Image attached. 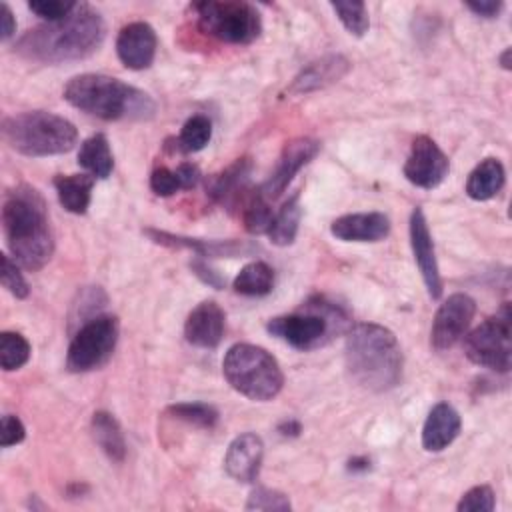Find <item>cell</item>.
<instances>
[{"label":"cell","instance_id":"6da1fadb","mask_svg":"<svg viewBox=\"0 0 512 512\" xmlns=\"http://www.w3.org/2000/svg\"><path fill=\"white\" fill-rule=\"evenodd\" d=\"M106 24L98 10L78 2L62 20L28 30L16 44V52L32 62L62 64L92 56L104 42Z\"/></svg>","mask_w":512,"mask_h":512},{"label":"cell","instance_id":"7a4b0ae2","mask_svg":"<svg viewBox=\"0 0 512 512\" xmlns=\"http://www.w3.org/2000/svg\"><path fill=\"white\" fill-rule=\"evenodd\" d=\"M2 226L14 260L36 272L48 264L54 252V238L44 198L30 186H16L2 204Z\"/></svg>","mask_w":512,"mask_h":512},{"label":"cell","instance_id":"3957f363","mask_svg":"<svg viewBox=\"0 0 512 512\" xmlns=\"http://www.w3.org/2000/svg\"><path fill=\"white\" fill-rule=\"evenodd\" d=\"M344 360L350 378L370 392H386L402 378V350L392 330L374 322L354 324L346 332Z\"/></svg>","mask_w":512,"mask_h":512},{"label":"cell","instance_id":"277c9868","mask_svg":"<svg viewBox=\"0 0 512 512\" xmlns=\"http://www.w3.org/2000/svg\"><path fill=\"white\" fill-rule=\"evenodd\" d=\"M64 100L102 120H150L156 102L144 90L106 74H80L64 86Z\"/></svg>","mask_w":512,"mask_h":512},{"label":"cell","instance_id":"5b68a950","mask_svg":"<svg viewBox=\"0 0 512 512\" xmlns=\"http://www.w3.org/2000/svg\"><path fill=\"white\" fill-rule=\"evenodd\" d=\"M4 142L24 156H54L70 152L78 142L76 126L64 116L30 110L2 120Z\"/></svg>","mask_w":512,"mask_h":512},{"label":"cell","instance_id":"8992f818","mask_svg":"<svg viewBox=\"0 0 512 512\" xmlns=\"http://www.w3.org/2000/svg\"><path fill=\"white\" fill-rule=\"evenodd\" d=\"M350 324L348 312L322 296L308 300L298 312L270 318L266 330L296 350H314L344 332Z\"/></svg>","mask_w":512,"mask_h":512},{"label":"cell","instance_id":"52a82bcc","mask_svg":"<svg viewBox=\"0 0 512 512\" xmlns=\"http://www.w3.org/2000/svg\"><path fill=\"white\" fill-rule=\"evenodd\" d=\"M222 374L238 394L258 402L276 398L284 386L278 360L268 350L248 342H238L226 350Z\"/></svg>","mask_w":512,"mask_h":512},{"label":"cell","instance_id":"ba28073f","mask_svg":"<svg viewBox=\"0 0 512 512\" xmlns=\"http://www.w3.org/2000/svg\"><path fill=\"white\" fill-rule=\"evenodd\" d=\"M198 28L226 44H250L262 32L260 12L238 0H204L192 4Z\"/></svg>","mask_w":512,"mask_h":512},{"label":"cell","instance_id":"9c48e42d","mask_svg":"<svg viewBox=\"0 0 512 512\" xmlns=\"http://www.w3.org/2000/svg\"><path fill=\"white\" fill-rule=\"evenodd\" d=\"M510 306L504 304L500 312L486 318L470 334H464V354L476 366L506 374L512 364L510 342Z\"/></svg>","mask_w":512,"mask_h":512},{"label":"cell","instance_id":"30bf717a","mask_svg":"<svg viewBox=\"0 0 512 512\" xmlns=\"http://www.w3.org/2000/svg\"><path fill=\"white\" fill-rule=\"evenodd\" d=\"M118 342V318L100 314L80 326L74 334L68 354L66 368L70 372H90L108 362Z\"/></svg>","mask_w":512,"mask_h":512},{"label":"cell","instance_id":"8fae6325","mask_svg":"<svg viewBox=\"0 0 512 512\" xmlns=\"http://www.w3.org/2000/svg\"><path fill=\"white\" fill-rule=\"evenodd\" d=\"M476 314V302L464 292H456L448 296L434 314L430 344L434 350L442 352L452 348L468 330L472 318Z\"/></svg>","mask_w":512,"mask_h":512},{"label":"cell","instance_id":"7c38bea8","mask_svg":"<svg viewBox=\"0 0 512 512\" xmlns=\"http://www.w3.org/2000/svg\"><path fill=\"white\" fill-rule=\"evenodd\" d=\"M450 162L430 136H416L404 164V176L418 188L432 190L448 176Z\"/></svg>","mask_w":512,"mask_h":512},{"label":"cell","instance_id":"4fadbf2b","mask_svg":"<svg viewBox=\"0 0 512 512\" xmlns=\"http://www.w3.org/2000/svg\"><path fill=\"white\" fill-rule=\"evenodd\" d=\"M320 152V142L314 140V138H308V136H300V138H294L290 142L284 144L282 148V154L276 162V168L274 172L270 174V178L260 186V194L266 198V200H274L278 198L286 188L288 184L292 182V178Z\"/></svg>","mask_w":512,"mask_h":512},{"label":"cell","instance_id":"5bb4252c","mask_svg":"<svg viewBox=\"0 0 512 512\" xmlns=\"http://www.w3.org/2000/svg\"><path fill=\"white\" fill-rule=\"evenodd\" d=\"M144 234L168 248H186L202 258H238V256H250L258 252V244L244 242V240H202V238H188L182 234H170L156 228H146Z\"/></svg>","mask_w":512,"mask_h":512},{"label":"cell","instance_id":"9a60e30c","mask_svg":"<svg viewBox=\"0 0 512 512\" xmlns=\"http://www.w3.org/2000/svg\"><path fill=\"white\" fill-rule=\"evenodd\" d=\"M410 246L424 286L428 290V296L432 300H438L442 296V278L438 270L432 234L422 208H414L410 214Z\"/></svg>","mask_w":512,"mask_h":512},{"label":"cell","instance_id":"2e32d148","mask_svg":"<svg viewBox=\"0 0 512 512\" xmlns=\"http://www.w3.org/2000/svg\"><path fill=\"white\" fill-rule=\"evenodd\" d=\"M158 38L148 22H130L116 36V54L128 70H146L156 56Z\"/></svg>","mask_w":512,"mask_h":512},{"label":"cell","instance_id":"e0dca14e","mask_svg":"<svg viewBox=\"0 0 512 512\" xmlns=\"http://www.w3.org/2000/svg\"><path fill=\"white\" fill-rule=\"evenodd\" d=\"M264 456V442L254 432L236 436L224 456V470L236 482H254L258 478Z\"/></svg>","mask_w":512,"mask_h":512},{"label":"cell","instance_id":"ac0fdd59","mask_svg":"<svg viewBox=\"0 0 512 512\" xmlns=\"http://www.w3.org/2000/svg\"><path fill=\"white\" fill-rule=\"evenodd\" d=\"M226 328L224 310L214 300L200 302L184 322V338L198 348H216Z\"/></svg>","mask_w":512,"mask_h":512},{"label":"cell","instance_id":"d6986e66","mask_svg":"<svg viewBox=\"0 0 512 512\" xmlns=\"http://www.w3.org/2000/svg\"><path fill=\"white\" fill-rule=\"evenodd\" d=\"M330 232L342 242H380L390 234V220L382 212L344 214L330 224Z\"/></svg>","mask_w":512,"mask_h":512},{"label":"cell","instance_id":"ffe728a7","mask_svg":"<svg viewBox=\"0 0 512 512\" xmlns=\"http://www.w3.org/2000/svg\"><path fill=\"white\" fill-rule=\"evenodd\" d=\"M348 70H350V62L342 54L322 56V58L306 64L296 74V78L288 86V92L290 94H308V92L326 88V86L338 82L342 76H346Z\"/></svg>","mask_w":512,"mask_h":512},{"label":"cell","instance_id":"44dd1931","mask_svg":"<svg viewBox=\"0 0 512 512\" xmlns=\"http://www.w3.org/2000/svg\"><path fill=\"white\" fill-rule=\"evenodd\" d=\"M462 420L454 406L448 402H438L428 412L422 426V446L428 452H442L460 434Z\"/></svg>","mask_w":512,"mask_h":512},{"label":"cell","instance_id":"7402d4cb","mask_svg":"<svg viewBox=\"0 0 512 512\" xmlns=\"http://www.w3.org/2000/svg\"><path fill=\"white\" fill-rule=\"evenodd\" d=\"M250 172H252V160L248 156L238 158L226 170L210 178V182L206 184L208 196L216 202L230 204L232 200L238 198V194L244 192Z\"/></svg>","mask_w":512,"mask_h":512},{"label":"cell","instance_id":"603a6c76","mask_svg":"<svg viewBox=\"0 0 512 512\" xmlns=\"http://www.w3.org/2000/svg\"><path fill=\"white\" fill-rule=\"evenodd\" d=\"M506 182V170L498 158H484L466 180V194L476 202L494 198Z\"/></svg>","mask_w":512,"mask_h":512},{"label":"cell","instance_id":"cb8c5ba5","mask_svg":"<svg viewBox=\"0 0 512 512\" xmlns=\"http://www.w3.org/2000/svg\"><path fill=\"white\" fill-rule=\"evenodd\" d=\"M94 180L96 178L90 174H58L54 178V188L62 208L72 214H86L92 200Z\"/></svg>","mask_w":512,"mask_h":512},{"label":"cell","instance_id":"d4e9b609","mask_svg":"<svg viewBox=\"0 0 512 512\" xmlns=\"http://www.w3.org/2000/svg\"><path fill=\"white\" fill-rule=\"evenodd\" d=\"M92 436L100 450L112 460V462H122L126 458V440L122 434V428L118 420L106 412L98 410L92 416Z\"/></svg>","mask_w":512,"mask_h":512},{"label":"cell","instance_id":"484cf974","mask_svg":"<svg viewBox=\"0 0 512 512\" xmlns=\"http://www.w3.org/2000/svg\"><path fill=\"white\" fill-rule=\"evenodd\" d=\"M78 164L94 178L106 180L114 170V156L104 134H92L80 144Z\"/></svg>","mask_w":512,"mask_h":512},{"label":"cell","instance_id":"4316f807","mask_svg":"<svg viewBox=\"0 0 512 512\" xmlns=\"http://www.w3.org/2000/svg\"><path fill=\"white\" fill-rule=\"evenodd\" d=\"M300 216H302L300 194L294 192L272 218V224L266 232L270 242L276 244V246H290L296 240L298 226H300Z\"/></svg>","mask_w":512,"mask_h":512},{"label":"cell","instance_id":"83f0119b","mask_svg":"<svg viewBox=\"0 0 512 512\" xmlns=\"http://www.w3.org/2000/svg\"><path fill=\"white\" fill-rule=\"evenodd\" d=\"M232 288L242 296H266L274 288V270L262 260L248 262L236 274Z\"/></svg>","mask_w":512,"mask_h":512},{"label":"cell","instance_id":"f1b7e54d","mask_svg":"<svg viewBox=\"0 0 512 512\" xmlns=\"http://www.w3.org/2000/svg\"><path fill=\"white\" fill-rule=\"evenodd\" d=\"M210 138H212L210 118L204 114H194L184 122L176 140V148L186 154L200 152L210 142Z\"/></svg>","mask_w":512,"mask_h":512},{"label":"cell","instance_id":"f546056e","mask_svg":"<svg viewBox=\"0 0 512 512\" xmlns=\"http://www.w3.org/2000/svg\"><path fill=\"white\" fill-rule=\"evenodd\" d=\"M30 360V342L20 332L4 330L0 334V366L2 370H18Z\"/></svg>","mask_w":512,"mask_h":512},{"label":"cell","instance_id":"4dcf8cb0","mask_svg":"<svg viewBox=\"0 0 512 512\" xmlns=\"http://www.w3.org/2000/svg\"><path fill=\"white\" fill-rule=\"evenodd\" d=\"M168 414H172L174 418L192 424L196 428H204L210 430L218 424V410L206 402H178L168 406Z\"/></svg>","mask_w":512,"mask_h":512},{"label":"cell","instance_id":"1f68e13d","mask_svg":"<svg viewBox=\"0 0 512 512\" xmlns=\"http://www.w3.org/2000/svg\"><path fill=\"white\" fill-rule=\"evenodd\" d=\"M330 8L352 36L362 38L368 32L370 18L364 2H330Z\"/></svg>","mask_w":512,"mask_h":512},{"label":"cell","instance_id":"d6a6232c","mask_svg":"<svg viewBox=\"0 0 512 512\" xmlns=\"http://www.w3.org/2000/svg\"><path fill=\"white\" fill-rule=\"evenodd\" d=\"M274 212L270 208V202L258 192L250 198L244 210V228L250 234H266L272 224Z\"/></svg>","mask_w":512,"mask_h":512},{"label":"cell","instance_id":"836d02e7","mask_svg":"<svg viewBox=\"0 0 512 512\" xmlns=\"http://www.w3.org/2000/svg\"><path fill=\"white\" fill-rule=\"evenodd\" d=\"M246 510H278V512H286L292 508L290 500L286 494L278 492V490H272V488H264V486H258L250 492L248 500H246Z\"/></svg>","mask_w":512,"mask_h":512},{"label":"cell","instance_id":"e575fe53","mask_svg":"<svg viewBox=\"0 0 512 512\" xmlns=\"http://www.w3.org/2000/svg\"><path fill=\"white\" fill-rule=\"evenodd\" d=\"M496 506L494 490L486 484L470 488L456 504L458 512H492Z\"/></svg>","mask_w":512,"mask_h":512},{"label":"cell","instance_id":"d590c367","mask_svg":"<svg viewBox=\"0 0 512 512\" xmlns=\"http://www.w3.org/2000/svg\"><path fill=\"white\" fill-rule=\"evenodd\" d=\"M2 272H0V278H2V286L14 296V298H26L30 294V288H28V282L26 278L22 276L20 272V264L16 260H12L8 254H2Z\"/></svg>","mask_w":512,"mask_h":512},{"label":"cell","instance_id":"8d00e7d4","mask_svg":"<svg viewBox=\"0 0 512 512\" xmlns=\"http://www.w3.org/2000/svg\"><path fill=\"white\" fill-rule=\"evenodd\" d=\"M78 2H66V0H30L28 2V8L48 20V22H56V20H62L66 18L74 8H76Z\"/></svg>","mask_w":512,"mask_h":512},{"label":"cell","instance_id":"74e56055","mask_svg":"<svg viewBox=\"0 0 512 512\" xmlns=\"http://www.w3.org/2000/svg\"><path fill=\"white\" fill-rule=\"evenodd\" d=\"M150 190L156 194V196H172L174 192L182 190V184H180V178L176 174V170H170L166 166H158L152 170L150 174Z\"/></svg>","mask_w":512,"mask_h":512},{"label":"cell","instance_id":"f35d334b","mask_svg":"<svg viewBox=\"0 0 512 512\" xmlns=\"http://www.w3.org/2000/svg\"><path fill=\"white\" fill-rule=\"evenodd\" d=\"M26 438V428L22 420L14 414H4L2 416V432H0V444L2 448H10L20 444Z\"/></svg>","mask_w":512,"mask_h":512},{"label":"cell","instance_id":"ab89813d","mask_svg":"<svg viewBox=\"0 0 512 512\" xmlns=\"http://www.w3.org/2000/svg\"><path fill=\"white\" fill-rule=\"evenodd\" d=\"M190 268H192V270H194V274H196L202 282H206L208 286H212V288H216V290L224 288L226 278H224L218 270H214L212 266H208V262H206V260H202V258H194V260L190 262Z\"/></svg>","mask_w":512,"mask_h":512},{"label":"cell","instance_id":"60d3db41","mask_svg":"<svg viewBox=\"0 0 512 512\" xmlns=\"http://www.w3.org/2000/svg\"><path fill=\"white\" fill-rule=\"evenodd\" d=\"M466 8L470 10V12H474L476 16H482V18H496L500 12H502V8H504V4L500 2V0H480V2H466Z\"/></svg>","mask_w":512,"mask_h":512},{"label":"cell","instance_id":"b9f144b4","mask_svg":"<svg viewBox=\"0 0 512 512\" xmlns=\"http://www.w3.org/2000/svg\"><path fill=\"white\" fill-rule=\"evenodd\" d=\"M176 174H178V178H180L182 190L194 188V186L200 182V178H202L200 168H198L196 164H192V162H182V164L176 168Z\"/></svg>","mask_w":512,"mask_h":512},{"label":"cell","instance_id":"7bdbcfd3","mask_svg":"<svg viewBox=\"0 0 512 512\" xmlns=\"http://www.w3.org/2000/svg\"><path fill=\"white\" fill-rule=\"evenodd\" d=\"M0 20H2V34H0V38L6 42V40H10L12 36H14V32H16V20H14V14H12V10H10V6L4 2L2 4V8H0Z\"/></svg>","mask_w":512,"mask_h":512},{"label":"cell","instance_id":"ee69618b","mask_svg":"<svg viewBox=\"0 0 512 512\" xmlns=\"http://www.w3.org/2000/svg\"><path fill=\"white\" fill-rule=\"evenodd\" d=\"M280 432H282L284 436H288V434H298V432H300V424H298L296 420H288V422L280 424Z\"/></svg>","mask_w":512,"mask_h":512},{"label":"cell","instance_id":"f6af8a7d","mask_svg":"<svg viewBox=\"0 0 512 512\" xmlns=\"http://www.w3.org/2000/svg\"><path fill=\"white\" fill-rule=\"evenodd\" d=\"M500 64H502L504 70H510V68H512V66H510V48H506V50L500 54Z\"/></svg>","mask_w":512,"mask_h":512}]
</instances>
